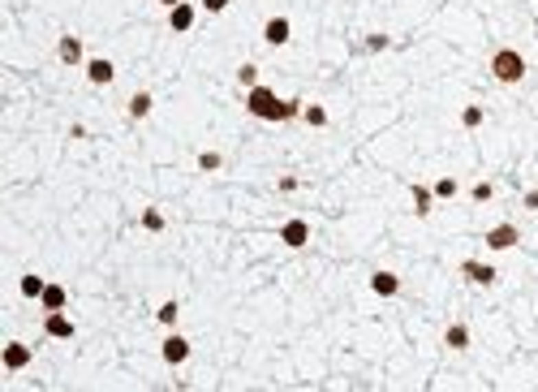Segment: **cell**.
Returning a JSON list of instances; mask_svg holds the SVG:
<instances>
[{
    "mask_svg": "<svg viewBox=\"0 0 538 392\" xmlns=\"http://www.w3.org/2000/svg\"><path fill=\"white\" fill-rule=\"evenodd\" d=\"M203 9H207V13H224L228 0H203Z\"/></svg>",
    "mask_w": 538,
    "mask_h": 392,
    "instance_id": "cell-26",
    "label": "cell"
},
{
    "mask_svg": "<svg viewBox=\"0 0 538 392\" xmlns=\"http://www.w3.org/2000/svg\"><path fill=\"white\" fill-rule=\"evenodd\" d=\"M461 272L469 276L474 285H495V268H486V263H478V259H465L461 263Z\"/></svg>",
    "mask_w": 538,
    "mask_h": 392,
    "instance_id": "cell-9",
    "label": "cell"
},
{
    "mask_svg": "<svg viewBox=\"0 0 538 392\" xmlns=\"http://www.w3.org/2000/svg\"><path fill=\"white\" fill-rule=\"evenodd\" d=\"M435 194H439V199H452V194H456V182H452V177H444V182H435Z\"/></svg>",
    "mask_w": 538,
    "mask_h": 392,
    "instance_id": "cell-24",
    "label": "cell"
},
{
    "mask_svg": "<svg viewBox=\"0 0 538 392\" xmlns=\"http://www.w3.org/2000/svg\"><path fill=\"white\" fill-rule=\"evenodd\" d=\"M526 207H538V190H530V194H526Z\"/></svg>",
    "mask_w": 538,
    "mask_h": 392,
    "instance_id": "cell-28",
    "label": "cell"
},
{
    "mask_svg": "<svg viewBox=\"0 0 538 392\" xmlns=\"http://www.w3.org/2000/svg\"><path fill=\"white\" fill-rule=\"evenodd\" d=\"M43 332H47V336H56V340H69V336H74V319L65 315V310H47Z\"/></svg>",
    "mask_w": 538,
    "mask_h": 392,
    "instance_id": "cell-3",
    "label": "cell"
},
{
    "mask_svg": "<svg viewBox=\"0 0 538 392\" xmlns=\"http://www.w3.org/2000/svg\"><path fill=\"white\" fill-rule=\"evenodd\" d=\"M263 39H267L271 47H280V43H289V18H271V22L263 26Z\"/></svg>",
    "mask_w": 538,
    "mask_h": 392,
    "instance_id": "cell-10",
    "label": "cell"
},
{
    "mask_svg": "<svg viewBox=\"0 0 538 392\" xmlns=\"http://www.w3.org/2000/svg\"><path fill=\"white\" fill-rule=\"evenodd\" d=\"M43 289H47V285L39 281V276H22V293H26V298H39Z\"/></svg>",
    "mask_w": 538,
    "mask_h": 392,
    "instance_id": "cell-18",
    "label": "cell"
},
{
    "mask_svg": "<svg viewBox=\"0 0 538 392\" xmlns=\"http://www.w3.org/2000/svg\"><path fill=\"white\" fill-rule=\"evenodd\" d=\"M30 358H35V349H30V345H22V340H13V345H5V367H9V371H22V367L30 362Z\"/></svg>",
    "mask_w": 538,
    "mask_h": 392,
    "instance_id": "cell-8",
    "label": "cell"
},
{
    "mask_svg": "<svg viewBox=\"0 0 538 392\" xmlns=\"http://www.w3.org/2000/svg\"><path fill=\"white\" fill-rule=\"evenodd\" d=\"M159 353H164V362H168V367H181L186 358H190V340H186V336H168Z\"/></svg>",
    "mask_w": 538,
    "mask_h": 392,
    "instance_id": "cell-6",
    "label": "cell"
},
{
    "mask_svg": "<svg viewBox=\"0 0 538 392\" xmlns=\"http://www.w3.org/2000/svg\"><path fill=\"white\" fill-rule=\"evenodd\" d=\"M177 315H181V306H177V302H164V306H159V323H168V328L177 323Z\"/></svg>",
    "mask_w": 538,
    "mask_h": 392,
    "instance_id": "cell-21",
    "label": "cell"
},
{
    "mask_svg": "<svg viewBox=\"0 0 538 392\" xmlns=\"http://www.w3.org/2000/svg\"><path fill=\"white\" fill-rule=\"evenodd\" d=\"M444 340H448V345H452V349H465V345H469V332L461 328V323H452V328H448V336H444Z\"/></svg>",
    "mask_w": 538,
    "mask_h": 392,
    "instance_id": "cell-17",
    "label": "cell"
},
{
    "mask_svg": "<svg viewBox=\"0 0 538 392\" xmlns=\"http://www.w3.org/2000/svg\"><path fill=\"white\" fill-rule=\"evenodd\" d=\"M237 83H241V87H258V69H254V65H241V69H237Z\"/></svg>",
    "mask_w": 538,
    "mask_h": 392,
    "instance_id": "cell-19",
    "label": "cell"
},
{
    "mask_svg": "<svg viewBox=\"0 0 538 392\" xmlns=\"http://www.w3.org/2000/svg\"><path fill=\"white\" fill-rule=\"evenodd\" d=\"M302 117L311 121V125H328V112H323L319 104H311V108H302Z\"/></svg>",
    "mask_w": 538,
    "mask_h": 392,
    "instance_id": "cell-20",
    "label": "cell"
},
{
    "mask_svg": "<svg viewBox=\"0 0 538 392\" xmlns=\"http://www.w3.org/2000/svg\"><path fill=\"white\" fill-rule=\"evenodd\" d=\"M146 112H151V95H146V91H138L134 100H129V117L138 121V117H146Z\"/></svg>",
    "mask_w": 538,
    "mask_h": 392,
    "instance_id": "cell-15",
    "label": "cell"
},
{
    "mask_svg": "<svg viewBox=\"0 0 538 392\" xmlns=\"http://www.w3.org/2000/svg\"><path fill=\"white\" fill-rule=\"evenodd\" d=\"M474 199H478V203H482V199H491V186L478 182V186H474Z\"/></svg>",
    "mask_w": 538,
    "mask_h": 392,
    "instance_id": "cell-27",
    "label": "cell"
},
{
    "mask_svg": "<svg viewBox=\"0 0 538 392\" xmlns=\"http://www.w3.org/2000/svg\"><path fill=\"white\" fill-rule=\"evenodd\" d=\"M491 74L500 78V83H521V78H526V61H521V52L504 47V52L491 56Z\"/></svg>",
    "mask_w": 538,
    "mask_h": 392,
    "instance_id": "cell-2",
    "label": "cell"
},
{
    "mask_svg": "<svg viewBox=\"0 0 538 392\" xmlns=\"http://www.w3.org/2000/svg\"><path fill=\"white\" fill-rule=\"evenodd\" d=\"M142 224L146 228H164V216H159V211H142Z\"/></svg>",
    "mask_w": 538,
    "mask_h": 392,
    "instance_id": "cell-25",
    "label": "cell"
},
{
    "mask_svg": "<svg viewBox=\"0 0 538 392\" xmlns=\"http://www.w3.org/2000/svg\"><path fill=\"white\" fill-rule=\"evenodd\" d=\"M370 289L379 293V298H392V293L401 289V281H396L392 272H374V276H370Z\"/></svg>",
    "mask_w": 538,
    "mask_h": 392,
    "instance_id": "cell-11",
    "label": "cell"
},
{
    "mask_svg": "<svg viewBox=\"0 0 538 392\" xmlns=\"http://www.w3.org/2000/svg\"><path fill=\"white\" fill-rule=\"evenodd\" d=\"M246 108H250V117H263V121H289L302 112L298 100H276V91H267V87H250Z\"/></svg>",
    "mask_w": 538,
    "mask_h": 392,
    "instance_id": "cell-1",
    "label": "cell"
},
{
    "mask_svg": "<svg viewBox=\"0 0 538 392\" xmlns=\"http://www.w3.org/2000/svg\"><path fill=\"white\" fill-rule=\"evenodd\" d=\"M87 78L95 87H108L112 78H117V69H112V61H104V56H95V61H87Z\"/></svg>",
    "mask_w": 538,
    "mask_h": 392,
    "instance_id": "cell-7",
    "label": "cell"
},
{
    "mask_svg": "<svg viewBox=\"0 0 538 392\" xmlns=\"http://www.w3.org/2000/svg\"><path fill=\"white\" fill-rule=\"evenodd\" d=\"M168 22H172V30H190L194 26V5H177V9H168Z\"/></svg>",
    "mask_w": 538,
    "mask_h": 392,
    "instance_id": "cell-13",
    "label": "cell"
},
{
    "mask_svg": "<svg viewBox=\"0 0 538 392\" xmlns=\"http://www.w3.org/2000/svg\"><path fill=\"white\" fill-rule=\"evenodd\" d=\"M461 121H465L469 129H474V125H482V108H478V104H469V108L461 112Z\"/></svg>",
    "mask_w": 538,
    "mask_h": 392,
    "instance_id": "cell-22",
    "label": "cell"
},
{
    "mask_svg": "<svg viewBox=\"0 0 538 392\" xmlns=\"http://www.w3.org/2000/svg\"><path fill=\"white\" fill-rule=\"evenodd\" d=\"M39 302H43L47 310H65V289H60V285H47V289L39 293Z\"/></svg>",
    "mask_w": 538,
    "mask_h": 392,
    "instance_id": "cell-14",
    "label": "cell"
},
{
    "mask_svg": "<svg viewBox=\"0 0 538 392\" xmlns=\"http://www.w3.org/2000/svg\"><path fill=\"white\" fill-rule=\"evenodd\" d=\"M159 5H164V9H177V5H181V0H159Z\"/></svg>",
    "mask_w": 538,
    "mask_h": 392,
    "instance_id": "cell-29",
    "label": "cell"
},
{
    "mask_svg": "<svg viewBox=\"0 0 538 392\" xmlns=\"http://www.w3.org/2000/svg\"><path fill=\"white\" fill-rule=\"evenodd\" d=\"M56 52H60V61H65V65H78V61H82V39H78V35H65Z\"/></svg>",
    "mask_w": 538,
    "mask_h": 392,
    "instance_id": "cell-12",
    "label": "cell"
},
{
    "mask_svg": "<svg viewBox=\"0 0 538 392\" xmlns=\"http://www.w3.org/2000/svg\"><path fill=\"white\" fill-rule=\"evenodd\" d=\"M521 241V233H517V224H495L491 233H486V246L491 250H513Z\"/></svg>",
    "mask_w": 538,
    "mask_h": 392,
    "instance_id": "cell-4",
    "label": "cell"
},
{
    "mask_svg": "<svg viewBox=\"0 0 538 392\" xmlns=\"http://www.w3.org/2000/svg\"><path fill=\"white\" fill-rule=\"evenodd\" d=\"M414 211H418V216H427V211H431V190L427 186H414Z\"/></svg>",
    "mask_w": 538,
    "mask_h": 392,
    "instance_id": "cell-16",
    "label": "cell"
},
{
    "mask_svg": "<svg viewBox=\"0 0 538 392\" xmlns=\"http://www.w3.org/2000/svg\"><path fill=\"white\" fill-rule=\"evenodd\" d=\"M280 241H284V246H293V250H302L306 241H311V224H306V220H289V224L280 228Z\"/></svg>",
    "mask_w": 538,
    "mask_h": 392,
    "instance_id": "cell-5",
    "label": "cell"
},
{
    "mask_svg": "<svg viewBox=\"0 0 538 392\" xmlns=\"http://www.w3.org/2000/svg\"><path fill=\"white\" fill-rule=\"evenodd\" d=\"M199 168H203V173L220 168V155H216V151H203V155H199Z\"/></svg>",
    "mask_w": 538,
    "mask_h": 392,
    "instance_id": "cell-23",
    "label": "cell"
}]
</instances>
